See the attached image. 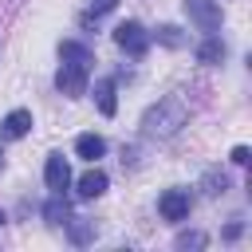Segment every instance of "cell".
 I'll return each mask as SVG.
<instances>
[{"mask_svg": "<svg viewBox=\"0 0 252 252\" xmlns=\"http://www.w3.org/2000/svg\"><path fill=\"white\" fill-rule=\"evenodd\" d=\"M185 122H189L185 98H181V94H165V98H158V102L142 114V134H146V138H173Z\"/></svg>", "mask_w": 252, "mask_h": 252, "instance_id": "obj_1", "label": "cell"}, {"mask_svg": "<svg viewBox=\"0 0 252 252\" xmlns=\"http://www.w3.org/2000/svg\"><path fill=\"white\" fill-rule=\"evenodd\" d=\"M91 63H94V59H63V63H59V71H55V87H59V94H67V98L87 94Z\"/></svg>", "mask_w": 252, "mask_h": 252, "instance_id": "obj_2", "label": "cell"}, {"mask_svg": "<svg viewBox=\"0 0 252 252\" xmlns=\"http://www.w3.org/2000/svg\"><path fill=\"white\" fill-rule=\"evenodd\" d=\"M114 43L126 51V55H134V59H142L146 51H150V32L138 24V20H122L118 28H114Z\"/></svg>", "mask_w": 252, "mask_h": 252, "instance_id": "obj_3", "label": "cell"}, {"mask_svg": "<svg viewBox=\"0 0 252 252\" xmlns=\"http://www.w3.org/2000/svg\"><path fill=\"white\" fill-rule=\"evenodd\" d=\"M185 16H189V24L197 28V32H217L220 28V20H224V12H220V4L217 0H185Z\"/></svg>", "mask_w": 252, "mask_h": 252, "instance_id": "obj_4", "label": "cell"}, {"mask_svg": "<svg viewBox=\"0 0 252 252\" xmlns=\"http://www.w3.org/2000/svg\"><path fill=\"white\" fill-rule=\"evenodd\" d=\"M189 205H193L189 189H165V193L158 197V213H161L165 220H173V224L189 217Z\"/></svg>", "mask_w": 252, "mask_h": 252, "instance_id": "obj_5", "label": "cell"}, {"mask_svg": "<svg viewBox=\"0 0 252 252\" xmlns=\"http://www.w3.org/2000/svg\"><path fill=\"white\" fill-rule=\"evenodd\" d=\"M43 181L51 193H63L67 181H71V169H67V158L63 154H47V165H43Z\"/></svg>", "mask_w": 252, "mask_h": 252, "instance_id": "obj_6", "label": "cell"}, {"mask_svg": "<svg viewBox=\"0 0 252 252\" xmlns=\"http://www.w3.org/2000/svg\"><path fill=\"white\" fill-rule=\"evenodd\" d=\"M106 193V173L102 169H87L83 177H79V197L83 201H94V197H102Z\"/></svg>", "mask_w": 252, "mask_h": 252, "instance_id": "obj_7", "label": "cell"}, {"mask_svg": "<svg viewBox=\"0 0 252 252\" xmlns=\"http://www.w3.org/2000/svg\"><path fill=\"white\" fill-rule=\"evenodd\" d=\"M75 154H79L83 161H98V158L106 154V142H102L98 134H79V138H75Z\"/></svg>", "mask_w": 252, "mask_h": 252, "instance_id": "obj_8", "label": "cell"}, {"mask_svg": "<svg viewBox=\"0 0 252 252\" xmlns=\"http://www.w3.org/2000/svg\"><path fill=\"white\" fill-rule=\"evenodd\" d=\"M94 102H98V110H102L106 118H114V110H118V98H114V79H98V83H94Z\"/></svg>", "mask_w": 252, "mask_h": 252, "instance_id": "obj_9", "label": "cell"}, {"mask_svg": "<svg viewBox=\"0 0 252 252\" xmlns=\"http://www.w3.org/2000/svg\"><path fill=\"white\" fill-rule=\"evenodd\" d=\"M43 220H47V224H67V220H71V205H67L63 193H51V201L43 205Z\"/></svg>", "mask_w": 252, "mask_h": 252, "instance_id": "obj_10", "label": "cell"}, {"mask_svg": "<svg viewBox=\"0 0 252 252\" xmlns=\"http://www.w3.org/2000/svg\"><path fill=\"white\" fill-rule=\"evenodd\" d=\"M220 59H224V43L217 39V32H209V35H205V43L197 47V63L213 67V63H220Z\"/></svg>", "mask_w": 252, "mask_h": 252, "instance_id": "obj_11", "label": "cell"}, {"mask_svg": "<svg viewBox=\"0 0 252 252\" xmlns=\"http://www.w3.org/2000/svg\"><path fill=\"white\" fill-rule=\"evenodd\" d=\"M28 130H32V110H12L4 118V134L8 138H24Z\"/></svg>", "mask_w": 252, "mask_h": 252, "instance_id": "obj_12", "label": "cell"}, {"mask_svg": "<svg viewBox=\"0 0 252 252\" xmlns=\"http://www.w3.org/2000/svg\"><path fill=\"white\" fill-rule=\"evenodd\" d=\"M201 189H205V197H220V193L228 189V173H224V169H209V173L201 177Z\"/></svg>", "mask_w": 252, "mask_h": 252, "instance_id": "obj_13", "label": "cell"}, {"mask_svg": "<svg viewBox=\"0 0 252 252\" xmlns=\"http://www.w3.org/2000/svg\"><path fill=\"white\" fill-rule=\"evenodd\" d=\"M67 232H71V244H91L94 240V220H67Z\"/></svg>", "mask_w": 252, "mask_h": 252, "instance_id": "obj_14", "label": "cell"}, {"mask_svg": "<svg viewBox=\"0 0 252 252\" xmlns=\"http://www.w3.org/2000/svg\"><path fill=\"white\" fill-rule=\"evenodd\" d=\"M154 39H158L161 47H181V43H185V35H181L177 24H161V28H154Z\"/></svg>", "mask_w": 252, "mask_h": 252, "instance_id": "obj_15", "label": "cell"}, {"mask_svg": "<svg viewBox=\"0 0 252 252\" xmlns=\"http://www.w3.org/2000/svg\"><path fill=\"white\" fill-rule=\"evenodd\" d=\"M59 59H94V51L87 43H79V39H63L59 43Z\"/></svg>", "mask_w": 252, "mask_h": 252, "instance_id": "obj_16", "label": "cell"}, {"mask_svg": "<svg viewBox=\"0 0 252 252\" xmlns=\"http://www.w3.org/2000/svg\"><path fill=\"white\" fill-rule=\"evenodd\" d=\"M177 248H205L209 244V236L205 232H177V240H173Z\"/></svg>", "mask_w": 252, "mask_h": 252, "instance_id": "obj_17", "label": "cell"}, {"mask_svg": "<svg viewBox=\"0 0 252 252\" xmlns=\"http://www.w3.org/2000/svg\"><path fill=\"white\" fill-rule=\"evenodd\" d=\"M114 4H118V0H91V12H87V16H106Z\"/></svg>", "mask_w": 252, "mask_h": 252, "instance_id": "obj_18", "label": "cell"}, {"mask_svg": "<svg viewBox=\"0 0 252 252\" xmlns=\"http://www.w3.org/2000/svg\"><path fill=\"white\" fill-rule=\"evenodd\" d=\"M248 158H252L248 146H236V150H232V165H248Z\"/></svg>", "mask_w": 252, "mask_h": 252, "instance_id": "obj_19", "label": "cell"}, {"mask_svg": "<svg viewBox=\"0 0 252 252\" xmlns=\"http://www.w3.org/2000/svg\"><path fill=\"white\" fill-rule=\"evenodd\" d=\"M240 232H244V224H240V220H232V224H228V228H224V240H236V236H240Z\"/></svg>", "mask_w": 252, "mask_h": 252, "instance_id": "obj_20", "label": "cell"}, {"mask_svg": "<svg viewBox=\"0 0 252 252\" xmlns=\"http://www.w3.org/2000/svg\"><path fill=\"white\" fill-rule=\"evenodd\" d=\"M4 220H8V217H4V209H0V224H4Z\"/></svg>", "mask_w": 252, "mask_h": 252, "instance_id": "obj_21", "label": "cell"}, {"mask_svg": "<svg viewBox=\"0 0 252 252\" xmlns=\"http://www.w3.org/2000/svg\"><path fill=\"white\" fill-rule=\"evenodd\" d=\"M0 158H4V150H0Z\"/></svg>", "mask_w": 252, "mask_h": 252, "instance_id": "obj_22", "label": "cell"}]
</instances>
